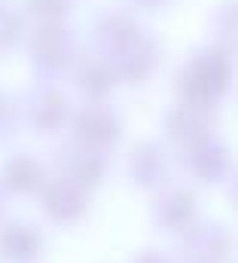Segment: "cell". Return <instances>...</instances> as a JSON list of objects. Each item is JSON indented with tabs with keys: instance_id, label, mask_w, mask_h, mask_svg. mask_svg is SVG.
<instances>
[{
	"instance_id": "6da1fadb",
	"label": "cell",
	"mask_w": 238,
	"mask_h": 263,
	"mask_svg": "<svg viewBox=\"0 0 238 263\" xmlns=\"http://www.w3.org/2000/svg\"><path fill=\"white\" fill-rule=\"evenodd\" d=\"M229 80H232V67H229V59L223 52H208V55L195 59L192 65H186L183 73H180L183 104L211 107L229 89Z\"/></svg>"
},
{
	"instance_id": "7a4b0ae2",
	"label": "cell",
	"mask_w": 238,
	"mask_h": 263,
	"mask_svg": "<svg viewBox=\"0 0 238 263\" xmlns=\"http://www.w3.org/2000/svg\"><path fill=\"white\" fill-rule=\"evenodd\" d=\"M76 135H80V144L83 147H92V150H107L113 147L119 138V126H116V117L101 107V104H92L86 107L80 117H76Z\"/></svg>"
},
{
	"instance_id": "3957f363",
	"label": "cell",
	"mask_w": 238,
	"mask_h": 263,
	"mask_svg": "<svg viewBox=\"0 0 238 263\" xmlns=\"http://www.w3.org/2000/svg\"><path fill=\"white\" fill-rule=\"evenodd\" d=\"M34 55L43 62V65H52V67H61L70 62L73 55V43H70V34L61 28V22H40L34 28Z\"/></svg>"
},
{
	"instance_id": "277c9868",
	"label": "cell",
	"mask_w": 238,
	"mask_h": 263,
	"mask_svg": "<svg viewBox=\"0 0 238 263\" xmlns=\"http://www.w3.org/2000/svg\"><path fill=\"white\" fill-rule=\"evenodd\" d=\"M86 187H80L73 178H61L46 190V211L58 220V223H70L86 211Z\"/></svg>"
},
{
	"instance_id": "5b68a950",
	"label": "cell",
	"mask_w": 238,
	"mask_h": 263,
	"mask_svg": "<svg viewBox=\"0 0 238 263\" xmlns=\"http://www.w3.org/2000/svg\"><path fill=\"white\" fill-rule=\"evenodd\" d=\"M128 165H131V178L141 187H156L165 178V156L156 144H137L131 150Z\"/></svg>"
},
{
	"instance_id": "8992f818",
	"label": "cell",
	"mask_w": 238,
	"mask_h": 263,
	"mask_svg": "<svg viewBox=\"0 0 238 263\" xmlns=\"http://www.w3.org/2000/svg\"><path fill=\"white\" fill-rule=\"evenodd\" d=\"M186 254H189V263H223L229 254V236L223 230L208 227L189 239Z\"/></svg>"
},
{
	"instance_id": "52a82bcc",
	"label": "cell",
	"mask_w": 238,
	"mask_h": 263,
	"mask_svg": "<svg viewBox=\"0 0 238 263\" xmlns=\"http://www.w3.org/2000/svg\"><path fill=\"white\" fill-rule=\"evenodd\" d=\"M159 223L168 230H186L195 223V199L186 190H174L159 202Z\"/></svg>"
},
{
	"instance_id": "ba28073f",
	"label": "cell",
	"mask_w": 238,
	"mask_h": 263,
	"mask_svg": "<svg viewBox=\"0 0 238 263\" xmlns=\"http://www.w3.org/2000/svg\"><path fill=\"white\" fill-rule=\"evenodd\" d=\"M192 168L199 178L205 181H220L229 168V153L217 144V141H202L199 147H192Z\"/></svg>"
},
{
	"instance_id": "9c48e42d",
	"label": "cell",
	"mask_w": 238,
	"mask_h": 263,
	"mask_svg": "<svg viewBox=\"0 0 238 263\" xmlns=\"http://www.w3.org/2000/svg\"><path fill=\"white\" fill-rule=\"evenodd\" d=\"M0 251L12 260H31L40 251V236L34 227H6L0 236Z\"/></svg>"
},
{
	"instance_id": "30bf717a",
	"label": "cell",
	"mask_w": 238,
	"mask_h": 263,
	"mask_svg": "<svg viewBox=\"0 0 238 263\" xmlns=\"http://www.w3.org/2000/svg\"><path fill=\"white\" fill-rule=\"evenodd\" d=\"M6 184H9V190H15V193H31V190H37V187L43 184V168H40V162L31 159V156H15V159H9V165H6Z\"/></svg>"
},
{
	"instance_id": "8fae6325",
	"label": "cell",
	"mask_w": 238,
	"mask_h": 263,
	"mask_svg": "<svg viewBox=\"0 0 238 263\" xmlns=\"http://www.w3.org/2000/svg\"><path fill=\"white\" fill-rule=\"evenodd\" d=\"M64 120H67V101H64V95H61V92H46V95L40 98L37 110H34L37 129L40 132H55V129L64 126Z\"/></svg>"
},
{
	"instance_id": "7c38bea8",
	"label": "cell",
	"mask_w": 238,
	"mask_h": 263,
	"mask_svg": "<svg viewBox=\"0 0 238 263\" xmlns=\"http://www.w3.org/2000/svg\"><path fill=\"white\" fill-rule=\"evenodd\" d=\"M113 83H116L113 67H110V65H101V62L86 65L80 73H76V86H80L89 98H101V95H107Z\"/></svg>"
},
{
	"instance_id": "4fadbf2b",
	"label": "cell",
	"mask_w": 238,
	"mask_h": 263,
	"mask_svg": "<svg viewBox=\"0 0 238 263\" xmlns=\"http://www.w3.org/2000/svg\"><path fill=\"white\" fill-rule=\"evenodd\" d=\"M220 34L229 46L238 49V6H226V12L220 18Z\"/></svg>"
},
{
	"instance_id": "5bb4252c",
	"label": "cell",
	"mask_w": 238,
	"mask_h": 263,
	"mask_svg": "<svg viewBox=\"0 0 238 263\" xmlns=\"http://www.w3.org/2000/svg\"><path fill=\"white\" fill-rule=\"evenodd\" d=\"M137 263H165V260H162L159 254H144V257H141Z\"/></svg>"
},
{
	"instance_id": "9a60e30c",
	"label": "cell",
	"mask_w": 238,
	"mask_h": 263,
	"mask_svg": "<svg viewBox=\"0 0 238 263\" xmlns=\"http://www.w3.org/2000/svg\"><path fill=\"white\" fill-rule=\"evenodd\" d=\"M235 199H238V190H235Z\"/></svg>"
}]
</instances>
